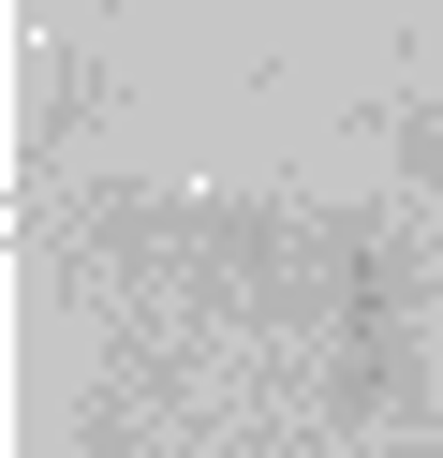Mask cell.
Listing matches in <instances>:
<instances>
[{
  "mask_svg": "<svg viewBox=\"0 0 443 458\" xmlns=\"http://www.w3.org/2000/svg\"><path fill=\"white\" fill-rule=\"evenodd\" d=\"M413 178L443 192V104H429V119H413Z\"/></svg>",
  "mask_w": 443,
  "mask_h": 458,
  "instance_id": "cell-2",
  "label": "cell"
},
{
  "mask_svg": "<svg viewBox=\"0 0 443 458\" xmlns=\"http://www.w3.org/2000/svg\"><path fill=\"white\" fill-rule=\"evenodd\" d=\"M325 414L370 428L413 399V237L384 222H325Z\"/></svg>",
  "mask_w": 443,
  "mask_h": 458,
  "instance_id": "cell-1",
  "label": "cell"
}]
</instances>
